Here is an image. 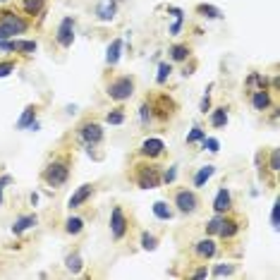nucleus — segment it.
Masks as SVG:
<instances>
[{
    "label": "nucleus",
    "mask_w": 280,
    "mask_h": 280,
    "mask_svg": "<svg viewBox=\"0 0 280 280\" xmlns=\"http://www.w3.org/2000/svg\"><path fill=\"white\" fill-rule=\"evenodd\" d=\"M36 120V108L34 106H29L27 111L22 112V117L17 120V130H27V127H31V122Z\"/></svg>",
    "instance_id": "412c9836"
},
{
    "label": "nucleus",
    "mask_w": 280,
    "mask_h": 280,
    "mask_svg": "<svg viewBox=\"0 0 280 280\" xmlns=\"http://www.w3.org/2000/svg\"><path fill=\"white\" fill-rule=\"evenodd\" d=\"M79 137L84 139L86 146H93V144L103 141V127H101L98 122H84V125L79 127Z\"/></svg>",
    "instance_id": "423d86ee"
},
{
    "label": "nucleus",
    "mask_w": 280,
    "mask_h": 280,
    "mask_svg": "<svg viewBox=\"0 0 280 280\" xmlns=\"http://www.w3.org/2000/svg\"><path fill=\"white\" fill-rule=\"evenodd\" d=\"M170 72H172V67H170L168 62H161V65H158V75H156V82H158V84H166V79L170 77Z\"/></svg>",
    "instance_id": "c756f323"
},
{
    "label": "nucleus",
    "mask_w": 280,
    "mask_h": 280,
    "mask_svg": "<svg viewBox=\"0 0 280 280\" xmlns=\"http://www.w3.org/2000/svg\"><path fill=\"white\" fill-rule=\"evenodd\" d=\"M141 247H144L146 252H153V249L158 247V240H156L151 232H144V235H141Z\"/></svg>",
    "instance_id": "c85d7f7f"
},
{
    "label": "nucleus",
    "mask_w": 280,
    "mask_h": 280,
    "mask_svg": "<svg viewBox=\"0 0 280 280\" xmlns=\"http://www.w3.org/2000/svg\"><path fill=\"white\" fill-rule=\"evenodd\" d=\"M137 185L141 189H156L161 187V172L153 166H137Z\"/></svg>",
    "instance_id": "20e7f679"
},
{
    "label": "nucleus",
    "mask_w": 280,
    "mask_h": 280,
    "mask_svg": "<svg viewBox=\"0 0 280 280\" xmlns=\"http://www.w3.org/2000/svg\"><path fill=\"white\" fill-rule=\"evenodd\" d=\"M0 2H7V0H0Z\"/></svg>",
    "instance_id": "de8ad7c7"
},
{
    "label": "nucleus",
    "mask_w": 280,
    "mask_h": 280,
    "mask_svg": "<svg viewBox=\"0 0 280 280\" xmlns=\"http://www.w3.org/2000/svg\"><path fill=\"white\" fill-rule=\"evenodd\" d=\"M175 206H177V211H180V213H194L196 206H199V199H196L194 192L182 189V192H177V194H175Z\"/></svg>",
    "instance_id": "39448f33"
},
{
    "label": "nucleus",
    "mask_w": 280,
    "mask_h": 280,
    "mask_svg": "<svg viewBox=\"0 0 280 280\" xmlns=\"http://www.w3.org/2000/svg\"><path fill=\"white\" fill-rule=\"evenodd\" d=\"M151 106L149 103H141V108H139V117H141V125H149V120H151Z\"/></svg>",
    "instance_id": "c9c22d12"
},
{
    "label": "nucleus",
    "mask_w": 280,
    "mask_h": 280,
    "mask_svg": "<svg viewBox=\"0 0 280 280\" xmlns=\"http://www.w3.org/2000/svg\"><path fill=\"white\" fill-rule=\"evenodd\" d=\"M170 57H172L175 62H182V60H187V57H189V48H187L185 43L172 46V48H170Z\"/></svg>",
    "instance_id": "bb28decb"
},
{
    "label": "nucleus",
    "mask_w": 280,
    "mask_h": 280,
    "mask_svg": "<svg viewBox=\"0 0 280 280\" xmlns=\"http://www.w3.org/2000/svg\"><path fill=\"white\" fill-rule=\"evenodd\" d=\"M106 122H108V125H122V122H125V115L120 111H112L106 115Z\"/></svg>",
    "instance_id": "f704fd0d"
},
{
    "label": "nucleus",
    "mask_w": 280,
    "mask_h": 280,
    "mask_svg": "<svg viewBox=\"0 0 280 280\" xmlns=\"http://www.w3.org/2000/svg\"><path fill=\"white\" fill-rule=\"evenodd\" d=\"M36 48H38V43L36 41H12V51H19V53H36Z\"/></svg>",
    "instance_id": "b1692460"
},
{
    "label": "nucleus",
    "mask_w": 280,
    "mask_h": 280,
    "mask_svg": "<svg viewBox=\"0 0 280 280\" xmlns=\"http://www.w3.org/2000/svg\"><path fill=\"white\" fill-rule=\"evenodd\" d=\"M56 38L62 48H70V46H72V41H75V19H72V17H65V19L60 22Z\"/></svg>",
    "instance_id": "0eeeda50"
},
{
    "label": "nucleus",
    "mask_w": 280,
    "mask_h": 280,
    "mask_svg": "<svg viewBox=\"0 0 280 280\" xmlns=\"http://www.w3.org/2000/svg\"><path fill=\"white\" fill-rule=\"evenodd\" d=\"M204 137H206V132L201 130V127H194L189 134H187V144H194V141H204Z\"/></svg>",
    "instance_id": "72a5a7b5"
},
{
    "label": "nucleus",
    "mask_w": 280,
    "mask_h": 280,
    "mask_svg": "<svg viewBox=\"0 0 280 280\" xmlns=\"http://www.w3.org/2000/svg\"><path fill=\"white\" fill-rule=\"evenodd\" d=\"M216 172L213 166H204V168H199V172L194 175V187H204L208 180H211V175Z\"/></svg>",
    "instance_id": "a211bd4d"
},
{
    "label": "nucleus",
    "mask_w": 280,
    "mask_h": 280,
    "mask_svg": "<svg viewBox=\"0 0 280 280\" xmlns=\"http://www.w3.org/2000/svg\"><path fill=\"white\" fill-rule=\"evenodd\" d=\"M192 276H194V278H206V276H208V271H206V268H196Z\"/></svg>",
    "instance_id": "37998d69"
},
{
    "label": "nucleus",
    "mask_w": 280,
    "mask_h": 280,
    "mask_svg": "<svg viewBox=\"0 0 280 280\" xmlns=\"http://www.w3.org/2000/svg\"><path fill=\"white\" fill-rule=\"evenodd\" d=\"M221 225H223V216L218 213V216H213V218L208 221V225H206V232H208V235H218Z\"/></svg>",
    "instance_id": "7c9ffc66"
},
{
    "label": "nucleus",
    "mask_w": 280,
    "mask_h": 280,
    "mask_svg": "<svg viewBox=\"0 0 280 280\" xmlns=\"http://www.w3.org/2000/svg\"><path fill=\"white\" fill-rule=\"evenodd\" d=\"M153 216L161 218V221H170L172 218V208H170L166 201H156L153 204Z\"/></svg>",
    "instance_id": "aec40b11"
},
{
    "label": "nucleus",
    "mask_w": 280,
    "mask_h": 280,
    "mask_svg": "<svg viewBox=\"0 0 280 280\" xmlns=\"http://www.w3.org/2000/svg\"><path fill=\"white\" fill-rule=\"evenodd\" d=\"M2 201H5V199H2V185H0V204H2Z\"/></svg>",
    "instance_id": "49530a36"
},
{
    "label": "nucleus",
    "mask_w": 280,
    "mask_h": 280,
    "mask_svg": "<svg viewBox=\"0 0 280 280\" xmlns=\"http://www.w3.org/2000/svg\"><path fill=\"white\" fill-rule=\"evenodd\" d=\"M163 151H166V144H163L161 139H156V137L144 139V144H141V149H139V153L144 156V158H158Z\"/></svg>",
    "instance_id": "1a4fd4ad"
},
{
    "label": "nucleus",
    "mask_w": 280,
    "mask_h": 280,
    "mask_svg": "<svg viewBox=\"0 0 280 280\" xmlns=\"http://www.w3.org/2000/svg\"><path fill=\"white\" fill-rule=\"evenodd\" d=\"M67 177H70V168H67L65 161H53L43 170V180H46L48 187H62L67 182Z\"/></svg>",
    "instance_id": "f03ea898"
},
{
    "label": "nucleus",
    "mask_w": 280,
    "mask_h": 280,
    "mask_svg": "<svg viewBox=\"0 0 280 280\" xmlns=\"http://www.w3.org/2000/svg\"><path fill=\"white\" fill-rule=\"evenodd\" d=\"M194 252L199 259H211V256H216V252H218V244L211 237H204V240H199L194 244Z\"/></svg>",
    "instance_id": "9d476101"
},
{
    "label": "nucleus",
    "mask_w": 280,
    "mask_h": 280,
    "mask_svg": "<svg viewBox=\"0 0 280 280\" xmlns=\"http://www.w3.org/2000/svg\"><path fill=\"white\" fill-rule=\"evenodd\" d=\"M199 111L204 112V115H206V112L211 111V98H208V93H206V96L201 98V103H199Z\"/></svg>",
    "instance_id": "ea45409f"
},
{
    "label": "nucleus",
    "mask_w": 280,
    "mask_h": 280,
    "mask_svg": "<svg viewBox=\"0 0 280 280\" xmlns=\"http://www.w3.org/2000/svg\"><path fill=\"white\" fill-rule=\"evenodd\" d=\"M271 221H273V227L278 230V227H280V204H278V201L273 204V211H271Z\"/></svg>",
    "instance_id": "4c0bfd02"
},
{
    "label": "nucleus",
    "mask_w": 280,
    "mask_h": 280,
    "mask_svg": "<svg viewBox=\"0 0 280 280\" xmlns=\"http://www.w3.org/2000/svg\"><path fill=\"white\" fill-rule=\"evenodd\" d=\"M43 7H46V0H24L22 2V10L27 12V15H41L43 12Z\"/></svg>",
    "instance_id": "f3484780"
},
{
    "label": "nucleus",
    "mask_w": 280,
    "mask_h": 280,
    "mask_svg": "<svg viewBox=\"0 0 280 280\" xmlns=\"http://www.w3.org/2000/svg\"><path fill=\"white\" fill-rule=\"evenodd\" d=\"M10 182H12V177H10V175H2V177H0V185H2V187H5V185H10Z\"/></svg>",
    "instance_id": "c03bdc74"
},
{
    "label": "nucleus",
    "mask_w": 280,
    "mask_h": 280,
    "mask_svg": "<svg viewBox=\"0 0 280 280\" xmlns=\"http://www.w3.org/2000/svg\"><path fill=\"white\" fill-rule=\"evenodd\" d=\"M170 108H172V101H170L168 96H161V98H158V111H156V115H158L161 120H168L170 112H172Z\"/></svg>",
    "instance_id": "393cba45"
},
{
    "label": "nucleus",
    "mask_w": 280,
    "mask_h": 280,
    "mask_svg": "<svg viewBox=\"0 0 280 280\" xmlns=\"http://www.w3.org/2000/svg\"><path fill=\"white\" fill-rule=\"evenodd\" d=\"M120 56H122V41H120V38H115L111 46H108V56H106V62H108V65L112 67V65H117Z\"/></svg>",
    "instance_id": "dca6fc26"
},
{
    "label": "nucleus",
    "mask_w": 280,
    "mask_h": 280,
    "mask_svg": "<svg viewBox=\"0 0 280 280\" xmlns=\"http://www.w3.org/2000/svg\"><path fill=\"white\" fill-rule=\"evenodd\" d=\"M237 232H240V223L232 221V218H223V225H221L218 235H221L223 240H230V237H235Z\"/></svg>",
    "instance_id": "2eb2a0df"
},
{
    "label": "nucleus",
    "mask_w": 280,
    "mask_h": 280,
    "mask_svg": "<svg viewBox=\"0 0 280 280\" xmlns=\"http://www.w3.org/2000/svg\"><path fill=\"white\" fill-rule=\"evenodd\" d=\"M98 17H101L103 22L112 19V17H115V5H101V7H98Z\"/></svg>",
    "instance_id": "2f4dec72"
},
{
    "label": "nucleus",
    "mask_w": 280,
    "mask_h": 280,
    "mask_svg": "<svg viewBox=\"0 0 280 280\" xmlns=\"http://www.w3.org/2000/svg\"><path fill=\"white\" fill-rule=\"evenodd\" d=\"M65 230H67V235H79V232L84 230V221L77 218V216H70V218L65 221Z\"/></svg>",
    "instance_id": "4be33fe9"
},
{
    "label": "nucleus",
    "mask_w": 280,
    "mask_h": 280,
    "mask_svg": "<svg viewBox=\"0 0 280 280\" xmlns=\"http://www.w3.org/2000/svg\"><path fill=\"white\" fill-rule=\"evenodd\" d=\"M38 223V218L31 213V216H22V218H17L15 221V225H12V232L15 235H22V232H27L29 227H34V225Z\"/></svg>",
    "instance_id": "4468645a"
},
{
    "label": "nucleus",
    "mask_w": 280,
    "mask_h": 280,
    "mask_svg": "<svg viewBox=\"0 0 280 280\" xmlns=\"http://www.w3.org/2000/svg\"><path fill=\"white\" fill-rule=\"evenodd\" d=\"M180 29H182V17H177V22H175V24L170 27V34L175 36V34H180Z\"/></svg>",
    "instance_id": "79ce46f5"
},
{
    "label": "nucleus",
    "mask_w": 280,
    "mask_h": 280,
    "mask_svg": "<svg viewBox=\"0 0 280 280\" xmlns=\"http://www.w3.org/2000/svg\"><path fill=\"white\" fill-rule=\"evenodd\" d=\"M252 106L256 111H268L271 108V93L266 89H259L252 93Z\"/></svg>",
    "instance_id": "ddd939ff"
},
{
    "label": "nucleus",
    "mask_w": 280,
    "mask_h": 280,
    "mask_svg": "<svg viewBox=\"0 0 280 280\" xmlns=\"http://www.w3.org/2000/svg\"><path fill=\"white\" fill-rule=\"evenodd\" d=\"M230 206H232V194H230V189L221 187L213 199V208H216V213H225V211H230Z\"/></svg>",
    "instance_id": "9b49d317"
},
{
    "label": "nucleus",
    "mask_w": 280,
    "mask_h": 280,
    "mask_svg": "<svg viewBox=\"0 0 280 280\" xmlns=\"http://www.w3.org/2000/svg\"><path fill=\"white\" fill-rule=\"evenodd\" d=\"M168 12H172L175 17H182V10H177V7H168Z\"/></svg>",
    "instance_id": "a18cd8bd"
},
{
    "label": "nucleus",
    "mask_w": 280,
    "mask_h": 280,
    "mask_svg": "<svg viewBox=\"0 0 280 280\" xmlns=\"http://www.w3.org/2000/svg\"><path fill=\"white\" fill-rule=\"evenodd\" d=\"M134 93V79L132 77H120V79H115L108 84V96H111L112 101H127L130 96Z\"/></svg>",
    "instance_id": "7ed1b4c3"
},
{
    "label": "nucleus",
    "mask_w": 280,
    "mask_h": 280,
    "mask_svg": "<svg viewBox=\"0 0 280 280\" xmlns=\"http://www.w3.org/2000/svg\"><path fill=\"white\" fill-rule=\"evenodd\" d=\"M208 112H211V125H213V127L221 130V127L227 125V111H225V108H216V111H208Z\"/></svg>",
    "instance_id": "5701e85b"
},
{
    "label": "nucleus",
    "mask_w": 280,
    "mask_h": 280,
    "mask_svg": "<svg viewBox=\"0 0 280 280\" xmlns=\"http://www.w3.org/2000/svg\"><path fill=\"white\" fill-rule=\"evenodd\" d=\"M111 232L115 240H122L125 232H127V218H125V213H122L120 206H115L111 213Z\"/></svg>",
    "instance_id": "6e6552de"
},
{
    "label": "nucleus",
    "mask_w": 280,
    "mask_h": 280,
    "mask_svg": "<svg viewBox=\"0 0 280 280\" xmlns=\"http://www.w3.org/2000/svg\"><path fill=\"white\" fill-rule=\"evenodd\" d=\"M91 194H93V187H91V185H82V187H79L75 194L70 196L67 206H70V208H79V206H82V204H84V201H86V199H89Z\"/></svg>",
    "instance_id": "f8f14e48"
},
{
    "label": "nucleus",
    "mask_w": 280,
    "mask_h": 280,
    "mask_svg": "<svg viewBox=\"0 0 280 280\" xmlns=\"http://www.w3.org/2000/svg\"><path fill=\"white\" fill-rule=\"evenodd\" d=\"M27 29H29V22L22 19L19 15H15V12H10V10H2V12H0V38H2V41L10 38V36H15V34H24Z\"/></svg>",
    "instance_id": "f257e3e1"
},
{
    "label": "nucleus",
    "mask_w": 280,
    "mask_h": 280,
    "mask_svg": "<svg viewBox=\"0 0 280 280\" xmlns=\"http://www.w3.org/2000/svg\"><path fill=\"white\" fill-rule=\"evenodd\" d=\"M175 175H177V170L175 168H170V170H166V175H163V177H161V182H172V180H175Z\"/></svg>",
    "instance_id": "a19ab883"
},
{
    "label": "nucleus",
    "mask_w": 280,
    "mask_h": 280,
    "mask_svg": "<svg viewBox=\"0 0 280 280\" xmlns=\"http://www.w3.org/2000/svg\"><path fill=\"white\" fill-rule=\"evenodd\" d=\"M271 170H273V172H278L280 170V151L278 149L271 151Z\"/></svg>",
    "instance_id": "e433bc0d"
},
{
    "label": "nucleus",
    "mask_w": 280,
    "mask_h": 280,
    "mask_svg": "<svg viewBox=\"0 0 280 280\" xmlns=\"http://www.w3.org/2000/svg\"><path fill=\"white\" fill-rule=\"evenodd\" d=\"M235 273V266L232 263H218L213 271H211V276H216V278H223V276H232Z\"/></svg>",
    "instance_id": "cd10ccee"
},
{
    "label": "nucleus",
    "mask_w": 280,
    "mask_h": 280,
    "mask_svg": "<svg viewBox=\"0 0 280 280\" xmlns=\"http://www.w3.org/2000/svg\"><path fill=\"white\" fill-rule=\"evenodd\" d=\"M65 266H67V271L79 273V271L84 268V261H82V256H79V254H70V256L65 259Z\"/></svg>",
    "instance_id": "a878e982"
},
{
    "label": "nucleus",
    "mask_w": 280,
    "mask_h": 280,
    "mask_svg": "<svg viewBox=\"0 0 280 280\" xmlns=\"http://www.w3.org/2000/svg\"><path fill=\"white\" fill-rule=\"evenodd\" d=\"M201 144H204V149H206V151H211V153H218V149H221V141L213 139V137H204Z\"/></svg>",
    "instance_id": "473e14b6"
},
{
    "label": "nucleus",
    "mask_w": 280,
    "mask_h": 280,
    "mask_svg": "<svg viewBox=\"0 0 280 280\" xmlns=\"http://www.w3.org/2000/svg\"><path fill=\"white\" fill-rule=\"evenodd\" d=\"M15 72V62H0V79Z\"/></svg>",
    "instance_id": "58836bf2"
},
{
    "label": "nucleus",
    "mask_w": 280,
    "mask_h": 280,
    "mask_svg": "<svg viewBox=\"0 0 280 280\" xmlns=\"http://www.w3.org/2000/svg\"><path fill=\"white\" fill-rule=\"evenodd\" d=\"M196 12H199L201 17H206V19H218V17H223V12H221L216 5H196Z\"/></svg>",
    "instance_id": "6ab92c4d"
}]
</instances>
